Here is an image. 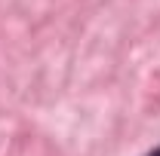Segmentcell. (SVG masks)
I'll return each instance as SVG.
<instances>
[{
	"instance_id": "6da1fadb",
	"label": "cell",
	"mask_w": 160,
	"mask_h": 156,
	"mask_svg": "<svg viewBox=\"0 0 160 156\" xmlns=\"http://www.w3.org/2000/svg\"><path fill=\"white\" fill-rule=\"evenodd\" d=\"M148 156H160V147H157V150H151V153H148Z\"/></svg>"
}]
</instances>
